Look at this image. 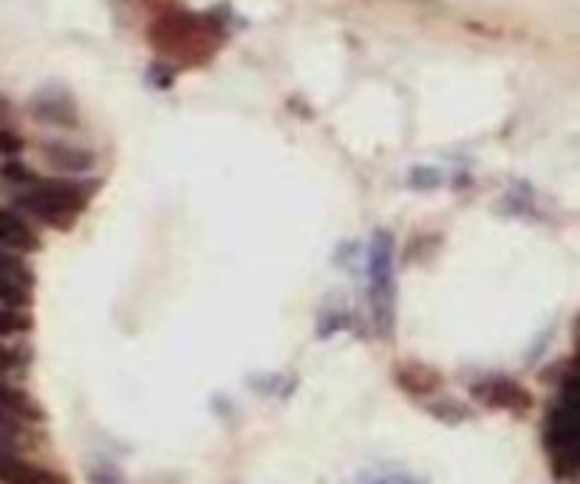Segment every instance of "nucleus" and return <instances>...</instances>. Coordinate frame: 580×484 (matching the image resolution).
Masks as SVG:
<instances>
[{"label": "nucleus", "mask_w": 580, "mask_h": 484, "mask_svg": "<svg viewBox=\"0 0 580 484\" xmlns=\"http://www.w3.org/2000/svg\"><path fill=\"white\" fill-rule=\"evenodd\" d=\"M91 199V187L83 182H66V179H51V182H37L23 193L17 204L32 213L37 221L49 224L54 230H71L74 221L80 218L85 204Z\"/></svg>", "instance_id": "1"}, {"label": "nucleus", "mask_w": 580, "mask_h": 484, "mask_svg": "<svg viewBox=\"0 0 580 484\" xmlns=\"http://www.w3.org/2000/svg\"><path fill=\"white\" fill-rule=\"evenodd\" d=\"M394 301H397V286H394V238L391 233H374L371 244V306L374 318L380 326L391 329L394 323Z\"/></svg>", "instance_id": "2"}, {"label": "nucleus", "mask_w": 580, "mask_h": 484, "mask_svg": "<svg viewBox=\"0 0 580 484\" xmlns=\"http://www.w3.org/2000/svg\"><path fill=\"white\" fill-rule=\"evenodd\" d=\"M34 272L20 252L0 250V303L26 309L32 303Z\"/></svg>", "instance_id": "3"}, {"label": "nucleus", "mask_w": 580, "mask_h": 484, "mask_svg": "<svg viewBox=\"0 0 580 484\" xmlns=\"http://www.w3.org/2000/svg\"><path fill=\"white\" fill-rule=\"evenodd\" d=\"M0 482L3 484H68L60 473L26 462L15 453L0 451Z\"/></svg>", "instance_id": "4"}, {"label": "nucleus", "mask_w": 580, "mask_h": 484, "mask_svg": "<svg viewBox=\"0 0 580 484\" xmlns=\"http://www.w3.org/2000/svg\"><path fill=\"white\" fill-rule=\"evenodd\" d=\"M484 405L490 408H507V411H527L532 405V397L527 388H521L513 380H487V383L476 385L473 391Z\"/></svg>", "instance_id": "5"}, {"label": "nucleus", "mask_w": 580, "mask_h": 484, "mask_svg": "<svg viewBox=\"0 0 580 484\" xmlns=\"http://www.w3.org/2000/svg\"><path fill=\"white\" fill-rule=\"evenodd\" d=\"M0 247L12 252L40 250V235L12 210H0Z\"/></svg>", "instance_id": "6"}, {"label": "nucleus", "mask_w": 580, "mask_h": 484, "mask_svg": "<svg viewBox=\"0 0 580 484\" xmlns=\"http://www.w3.org/2000/svg\"><path fill=\"white\" fill-rule=\"evenodd\" d=\"M0 408H3L6 414H12V417L20 419V422H40V419H43L40 405H37L23 388H17V385L0 383Z\"/></svg>", "instance_id": "7"}, {"label": "nucleus", "mask_w": 580, "mask_h": 484, "mask_svg": "<svg viewBox=\"0 0 580 484\" xmlns=\"http://www.w3.org/2000/svg\"><path fill=\"white\" fill-rule=\"evenodd\" d=\"M397 383L399 388H405L408 394H431V391H436L439 388V383H442V377L433 371V368L428 366H402L399 368L397 374Z\"/></svg>", "instance_id": "8"}, {"label": "nucleus", "mask_w": 580, "mask_h": 484, "mask_svg": "<svg viewBox=\"0 0 580 484\" xmlns=\"http://www.w3.org/2000/svg\"><path fill=\"white\" fill-rule=\"evenodd\" d=\"M46 156H49L51 165L60 167V170H68V173H83V170L94 165V156L91 153L77 151V148H66V145H49Z\"/></svg>", "instance_id": "9"}, {"label": "nucleus", "mask_w": 580, "mask_h": 484, "mask_svg": "<svg viewBox=\"0 0 580 484\" xmlns=\"http://www.w3.org/2000/svg\"><path fill=\"white\" fill-rule=\"evenodd\" d=\"M32 329V318L23 309H12L0 303V337L6 334H23Z\"/></svg>", "instance_id": "10"}, {"label": "nucleus", "mask_w": 580, "mask_h": 484, "mask_svg": "<svg viewBox=\"0 0 580 484\" xmlns=\"http://www.w3.org/2000/svg\"><path fill=\"white\" fill-rule=\"evenodd\" d=\"M20 366H26V351L15 346H0V377L12 374Z\"/></svg>", "instance_id": "11"}, {"label": "nucleus", "mask_w": 580, "mask_h": 484, "mask_svg": "<svg viewBox=\"0 0 580 484\" xmlns=\"http://www.w3.org/2000/svg\"><path fill=\"white\" fill-rule=\"evenodd\" d=\"M17 436H20V419L12 417V414H6V411L0 408V445L15 442Z\"/></svg>", "instance_id": "12"}, {"label": "nucleus", "mask_w": 580, "mask_h": 484, "mask_svg": "<svg viewBox=\"0 0 580 484\" xmlns=\"http://www.w3.org/2000/svg\"><path fill=\"white\" fill-rule=\"evenodd\" d=\"M0 173H3V179H6V182H12V184H32V182H37V179H34L32 170H26V167L20 165V162H9V165L3 167Z\"/></svg>", "instance_id": "13"}, {"label": "nucleus", "mask_w": 580, "mask_h": 484, "mask_svg": "<svg viewBox=\"0 0 580 484\" xmlns=\"http://www.w3.org/2000/svg\"><path fill=\"white\" fill-rule=\"evenodd\" d=\"M20 151H23V142H20V136L0 131V153H6V156H15V153H20Z\"/></svg>", "instance_id": "14"}]
</instances>
